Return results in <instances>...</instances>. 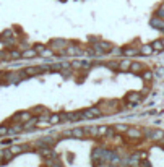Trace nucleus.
Here are the masks:
<instances>
[{
	"mask_svg": "<svg viewBox=\"0 0 164 167\" xmlns=\"http://www.w3.org/2000/svg\"><path fill=\"white\" fill-rule=\"evenodd\" d=\"M112 47H114V45H112L111 42H107V41H98L93 45V49L96 50V54H111Z\"/></svg>",
	"mask_w": 164,
	"mask_h": 167,
	"instance_id": "f257e3e1",
	"label": "nucleus"
},
{
	"mask_svg": "<svg viewBox=\"0 0 164 167\" xmlns=\"http://www.w3.org/2000/svg\"><path fill=\"white\" fill-rule=\"evenodd\" d=\"M127 102H128V107H133L135 104L143 101V93H137V91H132V93L127 94Z\"/></svg>",
	"mask_w": 164,
	"mask_h": 167,
	"instance_id": "f03ea898",
	"label": "nucleus"
},
{
	"mask_svg": "<svg viewBox=\"0 0 164 167\" xmlns=\"http://www.w3.org/2000/svg\"><path fill=\"white\" fill-rule=\"evenodd\" d=\"M103 115V112L99 111L98 107H89V109H84L83 111V117L84 118H98Z\"/></svg>",
	"mask_w": 164,
	"mask_h": 167,
	"instance_id": "7ed1b4c3",
	"label": "nucleus"
},
{
	"mask_svg": "<svg viewBox=\"0 0 164 167\" xmlns=\"http://www.w3.org/2000/svg\"><path fill=\"white\" fill-rule=\"evenodd\" d=\"M65 54H67V55H70V57H80V55H83V50L78 47V45L70 44V45H67Z\"/></svg>",
	"mask_w": 164,
	"mask_h": 167,
	"instance_id": "20e7f679",
	"label": "nucleus"
},
{
	"mask_svg": "<svg viewBox=\"0 0 164 167\" xmlns=\"http://www.w3.org/2000/svg\"><path fill=\"white\" fill-rule=\"evenodd\" d=\"M33 117V112H18L13 115V122H21V123H26L28 120Z\"/></svg>",
	"mask_w": 164,
	"mask_h": 167,
	"instance_id": "39448f33",
	"label": "nucleus"
},
{
	"mask_svg": "<svg viewBox=\"0 0 164 167\" xmlns=\"http://www.w3.org/2000/svg\"><path fill=\"white\" fill-rule=\"evenodd\" d=\"M127 136L130 138V140H140V138L143 136V131H141L140 128H137V126H128Z\"/></svg>",
	"mask_w": 164,
	"mask_h": 167,
	"instance_id": "423d86ee",
	"label": "nucleus"
},
{
	"mask_svg": "<svg viewBox=\"0 0 164 167\" xmlns=\"http://www.w3.org/2000/svg\"><path fill=\"white\" fill-rule=\"evenodd\" d=\"M13 156H15V154L10 151V148L8 149H2V151H0V162H2V165H7V162Z\"/></svg>",
	"mask_w": 164,
	"mask_h": 167,
	"instance_id": "0eeeda50",
	"label": "nucleus"
},
{
	"mask_svg": "<svg viewBox=\"0 0 164 167\" xmlns=\"http://www.w3.org/2000/svg\"><path fill=\"white\" fill-rule=\"evenodd\" d=\"M18 83L20 81V72L15 73H3V83Z\"/></svg>",
	"mask_w": 164,
	"mask_h": 167,
	"instance_id": "6e6552de",
	"label": "nucleus"
},
{
	"mask_svg": "<svg viewBox=\"0 0 164 167\" xmlns=\"http://www.w3.org/2000/svg\"><path fill=\"white\" fill-rule=\"evenodd\" d=\"M37 54H39V52H37L34 47H26L23 52H21V57H23V59H34Z\"/></svg>",
	"mask_w": 164,
	"mask_h": 167,
	"instance_id": "1a4fd4ad",
	"label": "nucleus"
},
{
	"mask_svg": "<svg viewBox=\"0 0 164 167\" xmlns=\"http://www.w3.org/2000/svg\"><path fill=\"white\" fill-rule=\"evenodd\" d=\"M37 122H39V117H31V118L25 123V130H26V131H33V130L37 126Z\"/></svg>",
	"mask_w": 164,
	"mask_h": 167,
	"instance_id": "9d476101",
	"label": "nucleus"
},
{
	"mask_svg": "<svg viewBox=\"0 0 164 167\" xmlns=\"http://www.w3.org/2000/svg\"><path fill=\"white\" fill-rule=\"evenodd\" d=\"M41 72H42V67H28L23 70V73L26 76H34V75H39Z\"/></svg>",
	"mask_w": 164,
	"mask_h": 167,
	"instance_id": "9b49d317",
	"label": "nucleus"
},
{
	"mask_svg": "<svg viewBox=\"0 0 164 167\" xmlns=\"http://www.w3.org/2000/svg\"><path fill=\"white\" fill-rule=\"evenodd\" d=\"M21 131H25V123H21V122H16L15 125L10 126V135H18Z\"/></svg>",
	"mask_w": 164,
	"mask_h": 167,
	"instance_id": "f8f14e48",
	"label": "nucleus"
},
{
	"mask_svg": "<svg viewBox=\"0 0 164 167\" xmlns=\"http://www.w3.org/2000/svg\"><path fill=\"white\" fill-rule=\"evenodd\" d=\"M130 67H132V60L130 59H123L119 62V70L120 72H130Z\"/></svg>",
	"mask_w": 164,
	"mask_h": 167,
	"instance_id": "ddd939ff",
	"label": "nucleus"
},
{
	"mask_svg": "<svg viewBox=\"0 0 164 167\" xmlns=\"http://www.w3.org/2000/svg\"><path fill=\"white\" fill-rule=\"evenodd\" d=\"M39 55H41L42 59H54V57H57V54H55V50L52 47H46Z\"/></svg>",
	"mask_w": 164,
	"mask_h": 167,
	"instance_id": "4468645a",
	"label": "nucleus"
},
{
	"mask_svg": "<svg viewBox=\"0 0 164 167\" xmlns=\"http://www.w3.org/2000/svg\"><path fill=\"white\" fill-rule=\"evenodd\" d=\"M153 52H154V49H153L151 44H143L141 45V49H140V54L145 55V57H150Z\"/></svg>",
	"mask_w": 164,
	"mask_h": 167,
	"instance_id": "2eb2a0df",
	"label": "nucleus"
},
{
	"mask_svg": "<svg viewBox=\"0 0 164 167\" xmlns=\"http://www.w3.org/2000/svg\"><path fill=\"white\" fill-rule=\"evenodd\" d=\"M39 154L44 157V159H50V157H54L55 156V153L52 151V148H41V151H39Z\"/></svg>",
	"mask_w": 164,
	"mask_h": 167,
	"instance_id": "dca6fc26",
	"label": "nucleus"
},
{
	"mask_svg": "<svg viewBox=\"0 0 164 167\" xmlns=\"http://www.w3.org/2000/svg\"><path fill=\"white\" fill-rule=\"evenodd\" d=\"M145 70L143 63L141 62H132V67H130V73H141Z\"/></svg>",
	"mask_w": 164,
	"mask_h": 167,
	"instance_id": "f3484780",
	"label": "nucleus"
},
{
	"mask_svg": "<svg viewBox=\"0 0 164 167\" xmlns=\"http://www.w3.org/2000/svg\"><path fill=\"white\" fill-rule=\"evenodd\" d=\"M67 118L72 120V122H76V120H83V112H67Z\"/></svg>",
	"mask_w": 164,
	"mask_h": 167,
	"instance_id": "a211bd4d",
	"label": "nucleus"
},
{
	"mask_svg": "<svg viewBox=\"0 0 164 167\" xmlns=\"http://www.w3.org/2000/svg\"><path fill=\"white\" fill-rule=\"evenodd\" d=\"M151 26L153 28H156V29H159V31H164V20H161V18H153L151 20Z\"/></svg>",
	"mask_w": 164,
	"mask_h": 167,
	"instance_id": "6ab92c4d",
	"label": "nucleus"
},
{
	"mask_svg": "<svg viewBox=\"0 0 164 167\" xmlns=\"http://www.w3.org/2000/svg\"><path fill=\"white\" fill-rule=\"evenodd\" d=\"M150 140L162 141V140H164V131H162V130H153V131H151V138H150Z\"/></svg>",
	"mask_w": 164,
	"mask_h": 167,
	"instance_id": "aec40b11",
	"label": "nucleus"
},
{
	"mask_svg": "<svg viewBox=\"0 0 164 167\" xmlns=\"http://www.w3.org/2000/svg\"><path fill=\"white\" fill-rule=\"evenodd\" d=\"M140 54V50L138 49H133V47H123V55L125 57H135V55H138Z\"/></svg>",
	"mask_w": 164,
	"mask_h": 167,
	"instance_id": "412c9836",
	"label": "nucleus"
},
{
	"mask_svg": "<svg viewBox=\"0 0 164 167\" xmlns=\"http://www.w3.org/2000/svg\"><path fill=\"white\" fill-rule=\"evenodd\" d=\"M141 78H143V81L150 83V81H153V78H154V73L150 72V70H143L141 72Z\"/></svg>",
	"mask_w": 164,
	"mask_h": 167,
	"instance_id": "4be33fe9",
	"label": "nucleus"
},
{
	"mask_svg": "<svg viewBox=\"0 0 164 167\" xmlns=\"http://www.w3.org/2000/svg\"><path fill=\"white\" fill-rule=\"evenodd\" d=\"M49 122L52 123V126H54V125H59V123L62 122V115H60V114H50V115H49Z\"/></svg>",
	"mask_w": 164,
	"mask_h": 167,
	"instance_id": "5701e85b",
	"label": "nucleus"
},
{
	"mask_svg": "<svg viewBox=\"0 0 164 167\" xmlns=\"http://www.w3.org/2000/svg\"><path fill=\"white\" fill-rule=\"evenodd\" d=\"M151 45H153V49H154V52H162V50H164V44H162L161 39H156V41H153Z\"/></svg>",
	"mask_w": 164,
	"mask_h": 167,
	"instance_id": "b1692460",
	"label": "nucleus"
},
{
	"mask_svg": "<svg viewBox=\"0 0 164 167\" xmlns=\"http://www.w3.org/2000/svg\"><path fill=\"white\" fill-rule=\"evenodd\" d=\"M114 130L117 131V133H127L128 125H125V123H115L114 125Z\"/></svg>",
	"mask_w": 164,
	"mask_h": 167,
	"instance_id": "393cba45",
	"label": "nucleus"
},
{
	"mask_svg": "<svg viewBox=\"0 0 164 167\" xmlns=\"http://www.w3.org/2000/svg\"><path fill=\"white\" fill-rule=\"evenodd\" d=\"M72 133H73V138H84L86 135H84V128H73L72 130Z\"/></svg>",
	"mask_w": 164,
	"mask_h": 167,
	"instance_id": "a878e982",
	"label": "nucleus"
},
{
	"mask_svg": "<svg viewBox=\"0 0 164 167\" xmlns=\"http://www.w3.org/2000/svg\"><path fill=\"white\" fill-rule=\"evenodd\" d=\"M109 131V125H99L98 126V136H107Z\"/></svg>",
	"mask_w": 164,
	"mask_h": 167,
	"instance_id": "bb28decb",
	"label": "nucleus"
},
{
	"mask_svg": "<svg viewBox=\"0 0 164 167\" xmlns=\"http://www.w3.org/2000/svg\"><path fill=\"white\" fill-rule=\"evenodd\" d=\"M23 149H28V146H18V145H15V146L12 145V146H10V151H12L15 156H16V154H20Z\"/></svg>",
	"mask_w": 164,
	"mask_h": 167,
	"instance_id": "cd10ccee",
	"label": "nucleus"
},
{
	"mask_svg": "<svg viewBox=\"0 0 164 167\" xmlns=\"http://www.w3.org/2000/svg\"><path fill=\"white\" fill-rule=\"evenodd\" d=\"M8 57H10V59H15V60H21V59H23V57H21V52H18V50H10V52H8Z\"/></svg>",
	"mask_w": 164,
	"mask_h": 167,
	"instance_id": "c85d7f7f",
	"label": "nucleus"
},
{
	"mask_svg": "<svg viewBox=\"0 0 164 167\" xmlns=\"http://www.w3.org/2000/svg\"><path fill=\"white\" fill-rule=\"evenodd\" d=\"M8 133H10V128H8L7 125H2V126H0V135H2V136L8 135Z\"/></svg>",
	"mask_w": 164,
	"mask_h": 167,
	"instance_id": "c756f323",
	"label": "nucleus"
},
{
	"mask_svg": "<svg viewBox=\"0 0 164 167\" xmlns=\"http://www.w3.org/2000/svg\"><path fill=\"white\" fill-rule=\"evenodd\" d=\"M111 54H114V55H122V54H123V49H119V47H112Z\"/></svg>",
	"mask_w": 164,
	"mask_h": 167,
	"instance_id": "7c9ffc66",
	"label": "nucleus"
},
{
	"mask_svg": "<svg viewBox=\"0 0 164 167\" xmlns=\"http://www.w3.org/2000/svg\"><path fill=\"white\" fill-rule=\"evenodd\" d=\"M42 112H47V111L44 107H34V109H33V114H39V115H41Z\"/></svg>",
	"mask_w": 164,
	"mask_h": 167,
	"instance_id": "2f4dec72",
	"label": "nucleus"
},
{
	"mask_svg": "<svg viewBox=\"0 0 164 167\" xmlns=\"http://www.w3.org/2000/svg\"><path fill=\"white\" fill-rule=\"evenodd\" d=\"M34 49L37 50V52H39V54H41V52H42V50H44V49H46V45H44V44H36V45H34Z\"/></svg>",
	"mask_w": 164,
	"mask_h": 167,
	"instance_id": "473e14b6",
	"label": "nucleus"
},
{
	"mask_svg": "<svg viewBox=\"0 0 164 167\" xmlns=\"http://www.w3.org/2000/svg\"><path fill=\"white\" fill-rule=\"evenodd\" d=\"M107 67H109V68H117V70H119V62L115 60V62H109V63H107Z\"/></svg>",
	"mask_w": 164,
	"mask_h": 167,
	"instance_id": "72a5a7b5",
	"label": "nucleus"
},
{
	"mask_svg": "<svg viewBox=\"0 0 164 167\" xmlns=\"http://www.w3.org/2000/svg\"><path fill=\"white\" fill-rule=\"evenodd\" d=\"M156 16H158V18H164V7H161L159 10L156 11Z\"/></svg>",
	"mask_w": 164,
	"mask_h": 167,
	"instance_id": "f704fd0d",
	"label": "nucleus"
},
{
	"mask_svg": "<svg viewBox=\"0 0 164 167\" xmlns=\"http://www.w3.org/2000/svg\"><path fill=\"white\" fill-rule=\"evenodd\" d=\"M140 165H145V167H150V165H151V162H150V161H146V159H145V161H143V159H141V162H140Z\"/></svg>",
	"mask_w": 164,
	"mask_h": 167,
	"instance_id": "c9c22d12",
	"label": "nucleus"
},
{
	"mask_svg": "<svg viewBox=\"0 0 164 167\" xmlns=\"http://www.w3.org/2000/svg\"><path fill=\"white\" fill-rule=\"evenodd\" d=\"M64 136H68V138H72V136H73L72 130H67V131H64Z\"/></svg>",
	"mask_w": 164,
	"mask_h": 167,
	"instance_id": "e433bc0d",
	"label": "nucleus"
},
{
	"mask_svg": "<svg viewBox=\"0 0 164 167\" xmlns=\"http://www.w3.org/2000/svg\"><path fill=\"white\" fill-rule=\"evenodd\" d=\"M148 157V153H140V159H146Z\"/></svg>",
	"mask_w": 164,
	"mask_h": 167,
	"instance_id": "4c0bfd02",
	"label": "nucleus"
},
{
	"mask_svg": "<svg viewBox=\"0 0 164 167\" xmlns=\"http://www.w3.org/2000/svg\"><path fill=\"white\" fill-rule=\"evenodd\" d=\"M161 41H162V44H164V37H162V39H161Z\"/></svg>",
	"mask_w": 164,
	"mask_h": 167,
	"instance_id": "58836bf2",
	"label": "nucleus"
},
{
	"mask_svg": "<svg viewBox=\"0 0 164 167\" xmlns=\"http://www.w3.org/2000/svg\"><path fill=\"white\" fill-rule=\"evenodd\" d=\"M162 146H164V145H162Z\"/></svg>",
	"mask_w": 164,
	"mask_h": 167,
	"instance_id": "ea45409f",
	"label": "nucleus"
}]
</instances>
